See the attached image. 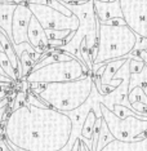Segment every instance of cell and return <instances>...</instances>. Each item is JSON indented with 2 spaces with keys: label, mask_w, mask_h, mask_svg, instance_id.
<instances>
[{
  "label": "cell",
  "mask_w": 147,
  "mask_h": 151,
  "mask_svg": "<svg viewBox=\"0 0 147 151\" xmlns=\"http://www.w3.org/2000/svg\"><path fill=\"white\" fill-rule=\"evenodd\" d=\"M4 138L19 151H62L71 141L74 122L67 112L26 102L4 122Z\"/></svg>",
  "instance_id": "obj_1"
},
{
  "label": "cell",
  "mask_w": 147,
  "mask_h": 151,
  "mask_svg": "<svg viewBox=\"0 0 147 151\" xmlns=\"http://www.w3.org/2000/svg\"><path fill=\"white\" fill-rule=\"evenodd\" d=\"M30 87L31 92H34L48 107L61 112H72L87 104L93 93L94 79L93 74L90 73L85 78L76 80L48 84L31 83Z\"/></svg>",
  "instance_id": "obj_2"
},
{
  "label": "cell",
  "mask_w": 147,
  "mask_h": 151,
  "mask_svg": "<svg viewBox=\"0 0 147 151\" xmlns=\"http://www.w3.org/2000/svg\"><path fill=\"white\" fill-rule=\"evenodd\" d=\"M138 43V35L126 25L111 26L98 22L97 56L94 63H107L129 57Z\"/></svg>",
  "instance_id": "obj_3"
},
{
  "label": "cell",
  "mask_w": 147,
  "mask_h": 151,
  "mask_svg": "<svg viewBox=\"0 0 147 151\" xmlns=\"http://www.w3.org/2000/svg\"><path fill=\"white\" fill-rule=\"evenodd\" d=\"M90 71L80 60L72 58L70 61H56L48 65L31 70L23 78L26 83H62V81L76 80V79L85 78L89 75Z\"/></svg>",
  "instance_id": "obj_4"
},
{
  "label": "cell",
  "mask_w": 147,
  "mask_h": 151,
  "mask_svg": "<svg viewBox=\"0 0 147 151\" xmlns=\"http://www.w3.org/2000/svg\"><path fill=\"white\" fill-rule=\"evenodd\" d=\"M100 110L102 119L114 139L136 142L147 137V115H131L120 119L105 105V102H100Z\"/></svg>",
  "instance_id": "obj_5"
},
{
  "label": "cell",
  "mask_w": 147,
  "mask_h": 151,
  "mask_svg": "<svg viewBox=\"0 0 147 151\" xmlns=\"http://www.w3.org/2000/svg\"><path fill=\"white\" fill-rule=\"evenodd\" d=\"M29 5L32 16L35 17L44 30H70L72 34L80 27V19L76 14L65 16L63 13L56 11L48 5L36 4V3H26Z\"/></svg>",
  "instance_id": "obj_6"
},
{
  "label": "cell",
  "mask_w": 147,
  "mask_h": 151,
  "mask_svg": "<svg viewBox=\"0 0 147 151\" xmlns=\"http://www.w3.org/2000/svg\"><path fill=\"white\" fill-rule=\"evenodd\" d=\"M126 26L147 39V0H119Z\"/></svg>",
  "instance_id": "obj_7"
},
{
  "label": "cell",
  "mask_w": 147,
  "mask_h": 151,
  "mask_svg": "<svg viewBox=\"0 0 147 151\" xmlns=\"http://www.w3.org/2000/svg\"><path fill=\"white\" fill-rule=\"evenodd\" d=\"M32 13L26 3L17 4L12 19V43L19 45L22 43H29L27 39V29L31 21Z\"/></svg>",
  "instance_id": "obj_8"
},
{
  "label": "cell",
  "mask_w": 147,
  "mask_h": 151,
  "mask_svg": "<svg viewBox=\"0 0 147 151\" xmlns=\"http://www.w3.org/2000/svg\"><path fill=\"white\" fill-rule=\"evenodd\" d=\"M27 39H29V44L32 48H35L39 53L44 54L49 49V40L47 37L45 30L40 25L35 17H31L29 29H27Z\"/></svg>",
  "instance_id": "obj_9"
},
{
  "label": "cell",
  "mask_w": 147,
  "mask_h": 151,
  "mask_svg": "<svg viewBox=\"0 0 147 151\" xmlns=\"http://www.w3.org/2000/svg\"><path fill=\"white\" fill-rule=\"evenodd\" d=\"M93 5H94V13H95V18L100 23H103L106 21L111 18H118L121 17L123 18V12H121V6L120 1H100V0H93Z\"/></svg>",
  "instance_id": "obj_10"
},
{
  "label": "cell",
  "mask_w": 147,
  "mask_h": 151,
  "mask_svg": "<svg viewBox=\"0 0 147 151\" xmlns=\"http://www.w3.org/2000/svg\"><path fill=\"white\" fill-rule=\"evenodd\" d=\"M98 151H147V137L136 142H123L111 139Z\"/></svg>",
  "instance_id": "obj_11"
},
{
  "label": "cell",
  "mask_w": 147,
  "mask_h": 151,
  "mask_svg": "<svg viewBox=\"0 0 147 151\" xmlns=\"http://www.w3.org/2000/svg\"><path fill=\"white\" fill-rule=\"evenodd\" d=\"M17 4L14 3H0V29L12 40V19Z\"/></svg>",
  "instance_id": "obj_12"
},
{
  "label": "cell",
  "mask_w": 147,
  "mask_h": 151,
  "mask_svg": "<svg viewBox=\"0 0 147 151\" xmlns=\"http://www.w3.org/2000/svg\"><path fill=\"white\" fill-rule=\"evenodd\" d=\"M97 112L94 110H89L85 115V119L83 122V127H81V133L80 136L83 137L84 139H90L92 141V137H93V130H94V125H95V122L98 119Z\"/></svg>",
  "instance_id": "obj_13"
},
{
  "label": "cell",
  "mask_w": 147,
  "mask_h": 151,
  "mask_svg": "<svg viewBox=\"0 0 147 151\" xmlns=\"http://www.w3.org/2000/svg\"><path fill=\"white\" fill-rule=\"evenodd\" d=\"M139 87L142 88V91L145 92L146 97H147V65H145L143 70L138 74H131L129 78V87H128V92L131 89Z\"/></svg>",
  "instance_id": "obj_14"
},
{
  "label": "cell",
  "mask_w": 147,
  "mask_h": 151,
  "mask_svg": "<svg viewBox=\"0 0 147 151\" xmlns=\"http://www.w3.org/2000/svg\"><path fill=\"white\" fill-rule=\"evenodd\" d=\"M0 66H1V68L4 70L6 76H9L13 81H18L19 80L18 75H17L16 70L13 68L12 63H11V60L8 58V56L5 54L4 50H0Z\"/></svg>",
  "instance_id": "obj_15"
},
{
  "label": "cell",
  "mask_w": 147,
  "mask_h": 151,
  "mask_svg": "<svg viewBox=\"0 0 147 151\" xmlns=\"http://www.w3.org/2000/svg\"><path fill=\"white\" fill-rule=\"evenodd\" d=\"M111 139H114V137L111 136L110 130H108L107 125H106V123L103 122V119H102V123H101V130H100V137H98V146H97V151L101 150L102 147H103L106 143H108Z\"/></svg>",
  "instance_id": "obj_16"
},
{
  "label": "cell",
  "mask_w": 147,
  "mask_h": 151,
  "mask_svg": "<svg viewBox=\"0 0 147 151\" xmlns=\"http://www.w3.org/2000/svg\"><path fill=\"white\" fill-rule=\"evenodd\" d=\"M128 102H129V105L133 104V102H142V104L147 105V97H146L145 92L142 91V88L136 87L131 89L128 92Z\"/></svg>",
  "instance_id": "obj_17"
},
{
  "label": "cell",
  "mask_w": 147,
  "mask_h": 151,
  "mask_svg": "<svg viewBox=\"0 0 147 151\" xmlns=\"http://www.w3.org/2000/svg\"><path fill=\"white\" fill-rule=\"evenodd\" d=\"M111 110L114 111V114L120 119H125L126 116H131V115H141V114H137L136 111H133L131 107H128V106H125V105H121V104H114Z\"/></svg>",
  "instance_id": "obj_18"
},
{
  "label": "cell",
  "mask_w": 147,
  "mask_h": 151,
  "mask_svg": "<svg viewBox=\"0 0 147 151\" xmlns=\"http://www.w3.org/2000/svg\"><path fill=\"white\" fill-rule=\"evenodd\" d=\"M45 34H47L48 40L53 42V40H66V37L72 32L70 30H45Z\"/></svg>",
  "instance_id": "obj_19"
},
{
  "label": "cell",
  "mask_w": 147,
  "mask_h": 151,
  "mask_svg": "<svg viewBox=\"0 0 147 151\" xmlns=\"http://www.w3.org/2000/svg\"><path fill=\"white\" fill-rule=\"evenodd\" d=\"M145 62L137 57H129V73L131 74H138L141 73L145 67Z\"/></svg>",
  "instance_id": "obj_20"
},
{
  "label": "cell",
  "mask_w": 147,
  "mask_h": 151,
  "mask_svg": "<svg viewBox=\"0 0 147 151\" xmlns=\"http://www.w3.org/2000/svg\"><path fill=\"white\" fill-rule=\"evenodd\" d=\"M8 111H9L8 99H4L3 102H0V136H4L3 127H4V122H5L6 116H8Z\"/></svg>",
  "instance_id": "obj_21"
},
{
  "label": "cell",
  "mask_w": 147,
  "mask_h": 151,
  "mask_svg": "<svg viewBox=\"0 0 147 151\" xmlns=\"http://www.w3.org/2000/svg\"><path fill=\"white\" fill-rule=\"evenodd\" d=\"M131 54H132L131 57H137V58H139V60H142L143 62L147 65V52H146L145 49H141V50H133Z\"/></svg>",
  "instance_id": "obj_22"
},
{
  "label": "cell",
  "mask_w": 147,
  "mask_h": 151,
  "mask_svg": "<svg viewBox=\"0 0 147 151\" xmlns=\"http://www.w3.org/2000/svg\"><path fill=\"white\" fill-rule=\"evenodd\" d=\"M105 25H111V26H123V25H126L124 18H121V17H118V18H111L108 19V21L103 22Z\"/></svg>",
  "instance_id": "obj_23"
},
{
  "label": "cell",
  "mask_w": 147,
  "mask_h": 151,
  "mask_svg": "<svg viewBox=\"0 0 147 151\" xmlns=\"http://www.w3.org/2000/svg\"><path fill=\"white\" fill-rule=\"evenodd\" d=\"M14 149L9 145L8 141L4 139V136L0 137V151H13Z\"/></svg>",
  "instance_id": "obj_24"
},
{
  "label": "cell",
  "mask_w": 147,
  "mask_h": 151,
  "mask_svg": "<svg viewBox=\"0 0 147 151\" xmlns=\"http://www.w3.org/2000/svg\"><path fill=\"white\" fill-rule=\"evenodd\" d=\"M79 150H80V137H79V138L75 139L74 146L71 147V150H70V151H79Z\"/></svg>",
  "instance_id": "obj_25"
},
{
  "label": "cell",
  "mask_w": 147,
  "mask_h": 151,
  "mask_svg": "<svg viewBox=\"0 0 147 151\" xmlns=\"http://www.w3.org/2000/svg\"><path fill=\"white\" fill-rule=\"evenodd\" d=\"M79 151H89V149H88L87 143L84 142V138L80 136V150Z\"/></svg>",
  "instance_id": "obj_26"
},
{
  "label": "cell",
  "mask_w": 147,
  "mask_h": 151,
  "mask_svg": "<svg viewBox=\"0 0 147 151\" xmlns=\"http://www.w3.org/2000/svg\"><path fill=\"white\" fill-rule=\"evenodd\" d=\"M14 4H22V3H27L29 0H12Z\"/></svg>",
  "instance_id": "obj_27"
},
{
  "label": "cell",
  "mask_w": 147,
  "mask_h": 151,
  "mask_svg": "<svg viewBox=\"0 0 147 151\" xmlns=\"http://www.w3.org/2000/svg\"><path fill=\"white\" fill-rule=\"evenodd\" d=\"M0 3H13L12 0H0Z\"/></svg>",
  "instance_id": "obj_28"
},
{
  "label": "cell",
  "mask_w": 147,
  "mask_h": 151,
  "mask_svg": "<svg viewBox=\"0 0 147 151\" xmlns=\"http://www.w3.org/2000/svg\"><path fill=\"white\" fill-rule=\"evenodd\" d=\"M0 74H1V75H6V74L4 73V70L1 68V66H0Z\"/></svg>",
  "instance_id": "obj_29"
},
{
  "label": "cell",
  "mask_w": 147,
  "mask_h": 151,
  "mask_svg": "<svg viewBox=\"0 0 147 151\" xmlns=\"http://www.w3.org/2000/svg\"><path fill=\"white\" fill-rule=\"evenodd\" d=\"M100 1H106V3H108V1H116V0H100Z\"/></svg>",
  "instance_id": "obj_30"
},
{
  "label": "cell",
  "mask_w": 147,
  "mask_h": 151,
  "mask_svg": "<svg viewBox=\"0 0 147 151\" xmlns=\"http://www.w3.org/2000/svg\"><path fill=\"white\" fill-rule=\"evenodd\" d=\"M1 84H3V83H0V85H1Z\"/></svg>",
  "instance_id": "obj_31"
},
{
  "label": "cell",
  "mask_w": 147,
  "mask_h": 151,
  "mask_svg": "<svg viewBox=\"0 0 147 151\" xmlns=\"http://www.w3.org/2000/svg\"><path fill=\"white\" fill-rule=\"evenodd\" d=\"M145 50H146V52H147V49H145Z\"/></svg>",
  "instance_id": "obj_32"
},
{
  "label": "cell",
  "mask_w": 147,
  "mask_h": 151,
  "mask_svg": "<svg viewBox=\"0 0 147 151\" xmlns=\"http://www.w3.org/2000/svg\"><path fill=\"white\" fill-rule=\"evenodd\" d=\"M85 1H88V0H85Z\"/></svg>",
  "instance_id": "obj_33"
}]
</instances>
